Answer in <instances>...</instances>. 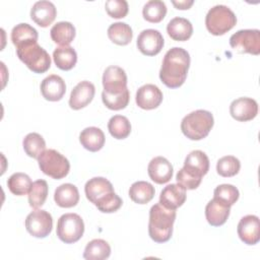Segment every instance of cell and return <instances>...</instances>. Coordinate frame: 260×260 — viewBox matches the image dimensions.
<instances>
[{"label":"cell","instance_id":"1","mask_svg":"<svg viewBox=\"0 0 260 260\" xmlns=\"http://www.w3.org/2000/svg\"><path fill=\"white\" fill-rule=\"evenodd\" d=\"M190 61V55L185 49L181 47L170 49L164 57L159 70L161 82L170 88L180 87L187 78Z\"/></svg>","mask_w":260,"mask_h":260},{"label":"cell","instance_id":"2","mask_svg":"<svg viewBox=\"0 0 260 260\" xmlns=\"http://www.w3.org/2000/svg\"><path fill=\"white\" fill-rule=\"evenodd\" d=\"M84 192L86 198L104 213H112L122 206V199L115 193L112 183L104 177L89 179Z\"/></svg>","mask_w":260,"mask_h":260},{"label":"cell","instance_id":"3","mask_svg":"<svg viewBox=\"0 0 260 260\" xmlns=\"http://www.w3.org/2000/svg\"><path fill=\"white\" fill-rule=\"evenodd\" d=\"M176 219V210L169 209L159 202L152 205L149 210L148 234L155 243L168 242L173 234Z\"/></svg>","mask_w":260,"mask_h":260},{"label":"cell","instance_id":"4","mask_svg":"<svg viewBox=\"0 0 260 260\" xmlns=\"http://www.w3.org/2000/svg\"><path fill=\"white\" fill-rule=\"evenodd\" d=\"M214 124L213 116L206 110H196L185 116L181 122L183 134L191 140L205 138Z\"/></svg>","mask_w":260,"mask_h":260},{"label":"cell","instance_id":"5","mask_svg":"<svg viewBox=\"0 0 260 260\" xmlns=\"http://www.w3.org/2000/svg\"><path fill=\"white\" fill-rule=\"evenodd\" d=\"M16 54L20 61L35 73H44L51 66L49 53L41 47L38 42H31L16 47Z\"/></svg>","mask_w":260,"mask_h":260},{"label":"cell","instance_id":"6","mask_svg":"<svg viewBox=\"0 0 260 260\" xmlns=\"http://www.w3.org/2000/svg\"><path fill=\"white\" fill-rule=\"evenodd\" d=\"M237 23L234 11L222 4L211 7L205 17L207 30L213 36H221L231 30Z\"/></svg>","mask_w":260,"mask_h":260},{"label":"cell","instance_id":"7","mask_svg":"<svg viewBox=\"0 0 260 260\" xmlns=\"http://www.w3.org/2000/svg\"><path fill=\"white\" fill-rule=\"evenodd\" d=\"M37 159L41 171L53 179L60 180L69 173V160L55 149H45Z\"/></svg>","mask_w":260,"mask_h":260},{"label":"cell","instance_id":"8","mask_svg":"<svg viewBox=\"0 0 260 260\" xmlns=\"http://www.w3.org/2000/svg\"><path fill=\"white\" fill-rule=\"evenodd\" d=\"M84 233V222L76 213H65L57 222L56 234L59 240L65 244H73L81 239Z\"/></svg>","mask_w":260,"mask_h":260},{"label":"cell","instance_id":"9","mask_svg":"<svg viewBox=\"0 0 260 260\" xmlns=\"http://www.w3.org/2000/svg\"><path fill=\"white\" fill-rule=\"evenodd\" d=\"M231 47L240 54L249 53L252 55L260 54V30L240 29L230 38Z\"/></svg>","mask_w":260,"mask_h":260},{"label":"cell","instance_id":"10","mask_svg":"<svg viewBox=\"0 0 260 260\" xmlns=\"http://www.w3.org/2000/svg\"><path fill=\"white\" fill-rule=\"evenodd\" d=\"M24 224L27 233L30 236L43 239L51 234L53 228V218L51 213L46 210H35L26 216Z\"/></svg>","mask_w":260,"mask_h":260},{"label":"cell","instance_id":"11","mask_svg":"<svg viewBox=\"0 0 260 260\" xmlns=\"http://www.w3.org/2000/svg\"><path fill=\"white\" fill-rule=\"evenodd\" d=\"M103 86L105 92L109 94H118L127 89V75L119 66H109L103 74Z\"/></svg>","mask_w":260,"mask_h":260},{"label":"cell","instance_id":"12","mask_svg":"<svg viewBox=\"0 0 260 260\" xmlns=\"http://www.w3.org/2000/svg\"><path fill=\"white\" fill-rule=\"evenodd\" d=\"M136 45L143 55L154 56L161 51L165 41L162 35L157 29L147 28L139 34Z\"/></svg>","mask_w":260,"mask_h":260},{"label":"cell","instance_id":"13","mask_svg":"<svg viewBox=\"0 0 260 260\" xmlns=\"http://www.w3.org/2000/svg\"><path fill=\"white\" fill-rule=\"evenodd\" d=\"M238 236L246 245H256L260 240V222L257 215L248 214L243 216L237 228Z\"/></svg>","mask_w":260,"mask_h":260},{"label":"cell","instance_id":"14","mask_svg":"<svg viewBox=\"0 0 260 260\" xmlns=\"http://www.w3.org/2000/svg\"><path fill=\"white\" fill-rule=\"evenodd\" d=\"M230 114L237 121H250L258 114V104L252 98L236 99L230 105Z\"/></svg>","mask_w":260,"mask_h":260},{"label":"cell","instance_id":"15","mask_svg":"<svg viewBox=\"0 0 260 260\" xmlns=\"http://www.w3.org/2000/svg\"><path fill=\"white\" fill-rule=\"evenodd\" d=\"M162 92L154 84L147 83L140 86L135 95L136 104L143 110H153L162 102Z\"/></svg>","mask_w":260,"mask_h":260},{"label":"cell","instance_id":"16","mask_svg":"<svg viewBox=\"0 0 260 260\" xmlns=\"http://www.w3.org/2000/svg\"><path fill=\"white\" fill-rule=\"evenodd\" d=\"M95 88L93 83L87 80L80 81L71 90L69 106L73 110H80L86 107L93 99Z\"/></svg>","mask_w":260,"mask_h":260},{"label":"cell","instance_id":"17","mask_svg":"<svg viewBox=\"0 0 260 260\" xmlns=\"http://www.w3.org/2000/svg\"><path fill=\"white\" fill-rule=\"evenodd\" d=\"M173 166L164 156L153 157L147 167L149 178L156 184H166L173 177Z\"/></svg>","mask_w":260,"mask_h":260},{"label":"cell","instance_id":"18","mask_svg":"<svg viewBox=\"0 0 260 260\" xmlns=\"http://www.w3.org/2000/svg\"><path fill=\"white\" fill-rule=\"evenodd\" d=\"M56 15V6L48 0L37 1L30 9V18L41 27L50 25L55 20Z\"/></svg>","mask_w":260,"mask_h":260},{"label":"cell","instance_id":"19","mask_svg":"<svg viewBox=\"0 0 260 260\" xmlns=\"http://www.w3.org/2000/svg\"><path fill=\"white\" fill-rule=\"evenodd\" d=\"M66 92V84L63 78L56 74H51L43 79L41 83L42 95L50 102L60 101Z\"/></svg>","mask_w":260,"mask_h":260},{"label":"cell","instance_id":"20","mask_svg":"<svg viewBox=\"0 0 260 260\" xmlns=\"http://www.w3.org/2000/svg\"><path fill=\"white\" fill-rule=\"evenodd\" d=\"M186 189L180 184L166 186L159 195V203L169 209L176 210L186 201Z\"/></svg>","mask_w":260,"mask_h":260},{"label":"cell","instance_id":"21","mask_svg":"<svg viewBox=\"0 0 260 260\" xmlns=\"http://www.w3.org/2000/svg\"><path fill=\"white\" fill-rule=\"evenodd\" d=\"M183 168L190 174L202 178L209 171V158L202 150H193L186 156Z\"/></svg>","mask_w":260,"mask_h":260},{"label":"cell","instance_id":"22","mask_svg":"<svg viewBox=\"0 0 260 260\" xmlns=\"http://www.w3.org/2000/svg\"><path fill=\"white\" fill-rule=\"evenodd\" d=\"M231 207L219 202L216 199H211L205 207V217L208 223L212 226L222 225L230 216Z\"/></svg>","mask_w":260,"mask_h":260},{"label":"cell","instance_id":"23","mask_svg":"<svg viewBox=\"0 0 260 260\" xmlns=\"http://www.w3.org/2000/svg\"><path fill=\"white\" fill-rule=\"evenodd\" d=\"M105 140L106 137L104 132L100 128L93 126L84 128L79 134L81 145L91 152L101 150L105 144Z\"/></svg>","mask_w":260,"mask_h":260},{"label":"cell","instance_id":"24","mask_svg":"<svg viewBox=\"0 0 260 260\" xmlns=\"http://www.w3.org/2000/svg\"><path fill=\"white\" fill-rule=\"evenodd\" d=\"M168 35L175 41L184 42L191 38L193 34V25L187 18L174 17L167 25Z\"/></svg>","mask_w":260,"mask_h":260},{"label":"cell","instance_id":"25","mask_svg":"<svg viewBox=\"0 0 260 260\" xmlns=\"http://www.w3.org/2000/svg\"><path fill=\"white\" fill-rule=\"evenodd\" d=\"M54 200L58 206L63 208L75 206L79 201V192L77 187L70 183L60 185L55 190Z\"/></svg>","mask_w":260,"mask_h":260},{"label":"cell","instance_id":"26","mask_svg":"<svg viewBox=\"0 0 260 260\" xmlns=\"http://www.w3.org/2000/svg\"><path fill=\"white\" fill-rule=\"evenodd\" d=\"M51 39L60 46H69L75 38V27L69 21H59L50 30Z\"/></svg>","mask_w":260,"mask_h":260},{"label":"cell","instance_id":"27","mask_svg":"<svg viewBox=\"0 0 260 260\" xmlns=\"http://www.w3.org/2000/svg\"><path fill=\"white\" fill-rule=\"evenodd\" d=\"M53 59L59 69L67 71L75 66L77 62V54L70 46H60L54 50Z\"/></svg>","mask_w":260,"mask_h":260},{"label":"cell","instance_id":"28","mask_svg":"<svg viewBox=\"0 0 260 260\" xmlns=\"http://www.w3.org/2000/svg\"><path fill=\"white\" fill-rule=\"evenodd\" d=\"M154 193V187L145 181H137L129 189V197L137 204L148 203L153 198Z\"/></svg>","mask_w":260,"mask_h":260},{"label":"cell","instance_id":"29","mask_svg":"<svg viewBox=\"0 0 260 260\" xmlns=\"http://www.w3.org/2000/svg\"><path fill=\"white\" fill-rule=\"evenodd\" d=\"M108 37L116 45L126 46L128 45L132 38V28L126 22H114L108 27Z\"/></svg>","mask_w":260,"mask_h":260},{"label":"cell","instance_id":"30","mask_svg":"<svg viewBox=\"0 0 260 260\" xmlns=\"http://www.w3.org/2000/svg\"><path fill=\"white\" fill-rule=\"evenodd\" d=\"M38 31L28 23H18L11 30V41L15 47L23 44L38 42Z\"/></svg>","mask_w":260,"mask_h":260},{"label":"cell","instance_id":"31","mask_svg":"<svg viewBox=\"0 0 260 260\" xmlns=\"http://www.w3.org/2000/svg\"><path fill=\"white\" fill-rule=\"evenodd\" d=\"M111 255V247L105 240H91L85 247L83 258L86 260H104Z\"/></svg>","mask_w":260,"mask_h":260},{"label":"cell","instance_id":"32","mask_svg":"<svg viewBox=\"0 0 260 260\" xmlns=\"http://www.w3.org/2000/svg\"><path fill=\"white\" fill-rule=\"evenodd\" d=\"M167 14L166 3L161 0H149L142 8V15L145 20L152 23L160 22Z\"/></svg>","mask_w":260,"mask_h":260},{"label":"cell","instance_id":"33","mask_svg":"<svg viewBox=\"0 0 260 260\" xmlns=\"http://www.w3.org/2000/svg\"><path fill=\"white\" fill-rule=\"evenodd\" d=\"M31 185V179L24 173H14L7 180V187L9 191L16 196L27 194Z\"/></svg>","mask_w":260,"mask_h":260},{"label":"cell","instance_id":"34","mask_svg":"<svg viewBox=\"0 0 260 260\" xmlns=\"http://www.w3.org/2000/svg\"><path fill=\"white\" fill-rule=\"evenodd\" d=\"M108 129L114 138L125 139L131 132V124L127 117L122 115H115L109 120Z\"/></svg>","mask_w":260,"mask_h":260},{"label":"cell","instance_id":"35","mask_svg":"<svg viewBox=\"0 0 260 260\" xmlns=\"http://www.w3.org/2000/svg\"><path fill=\"white\" fill-rule=\"evenodd\" d=\"M24 152L32 158H38L40 154L46 149V142L42 135L32 132L28 133L22 141Z\"/></svg>","mask_w":260,"mask_h":260},{"label":"cell","instance_id":"36","mask_svg":"<svg viewBox=\"0 0 260 260\" xmlns=\"http://www.w3.org/2000/svg\"><path fill=\"white\" fill-rule=\"evenodd\" d=\"M48 196V184L45 180H37L32 183L28 192L29 206L37 209L44 205Z\"/></svg>","mask_w":260,"mask_h":260},{"label":"cell","instance_id":"37","mask_svg":"<svg viewBox=\"0 0 260 260\" xmlns=\"http://www.w3.org/2000/svg\"><path fill=\"white\" fill-rule=\"evenodd\" d=\"M240 193L238 188L231 184L218 185L213 191V198L228 205L229 207L233 206L237 202Z\"/></svg>","mask_w":260,"mask_h":260},{"label":"cell","instance_id":"38","mask_svg":"<svg viewBox=\"0 0 260 260\" xmlns=\"http://www.w3.org/2000/svg\"><path fill=\"white\" fill-rule=\"evenodd\" d=\"M241 169L240 160L234 155H225L217 160L216 172L219 176L229 178L236 176Z\"/></svg>","mask_w":260,"mask_h":260},{"label":"cell","instance_id":"39","mask_svg":"<svg viewBox=\"0 0 260 260\" xmlns=\"http://www.w3.org/2000/svg\"><path fill=\"white\" fill-rule=\"evenodd\" d=\"M129 100H130V93L128 88L118 94H109L105 91L102 92V101L104 105L110 110L119 111V110L125 109L128 106Z\"/></svg>","mask_w":260,"mask_h":260},{"label":"cell","instance_id":"40","mask_svg":"<svg viewBox=\"0 0 260 260\" xmlns=\"http://www.w3.org/2000/svg\"><path fill=\"white\" fill-rule=\"evenodd\" d=\"M107 13L114 18H123L127 15L129 6L126 0H108L105 3Z\"/></svg>","mask_w":260,"mask_h":260},{"label":"cell","instance_id":"41","mask_svg":"<svg viewBox=\"0 0 260 260\" xmlns=\"http://www.w3.org/2000/svg\"><path fill=\"white\" fill-rule=\"evenodd\" d=\"M176 180H177V183L180 184L182 187H184L186 190H194L200 185L202 178L196 177L190 174L189 172H187L184 168H182L177 173Z\"/></svg>","mask_w":260,"mask_h":260},{"label":"cell","instance_id":"42","mask_svg":"<svg viewBox=\"0 0 260 260\" xmlns=\"http://www.w3.org/2000/svg\"><path fill=\"white\" fill-rule=\"evenodd\" d=\"M172 3L175 5L177 9H189L193 5L194 1L193 0H180V1L173 0Z\"/></svg>","mask_w":260,"mask_h":260}]
</instances>
